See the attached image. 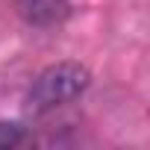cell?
Returning <instances> with one entry per match:
<instances>
[{"label":"cell","instance_id":"obj_3","mask_svg":"<svg viewBox=\"0 0 150 150\" xmlns=\"http://www.w3.org/2000/svg\"><path fill=\"white\" fill-rule=\"evenodd\" d=\"M27 138V129L15 121H0V150H9V147H18L21 141Z\"/></svg>","mask_w":150,"mask_h":150},{"label":"cell","instance_id":"obj_1","mask_svg":"<svg viewBox=\"0 0 150 150\" xmlns=\"http://www.w3.org/2000/svg\"><path fill=\"white\" fill-rule=\"evenodd\" d=\"M91 83V74L86 65L80 62H56L50 68H44L38 77L33 80V86L27 88L24 97V109L38 118L47 115L59 106H68L71 100H77Z\"/></svg>","mask_w":150,"mask_h":150},{"label":"cell","instance_id":"obj_2","mask_svg":"<svg viewBox=\"0 0 150 150\" xmlns=\"http://www.w3.org/2000/svg\"><path fill=\"white\" fill-rule=\"evenodd\" d=\"M18 12L33 27H53L68 18L71 0H18Z\"/></svg>","mask_w":150,"mask_h":150}]
</instances>
